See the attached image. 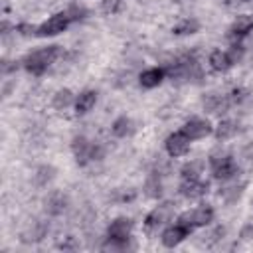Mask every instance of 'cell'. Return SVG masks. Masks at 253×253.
Returning a JSON list of instances; mask_svg holds the SVG:
<instances>
[{"mask_svg":"<svg viewBox=\"0 0 253 253\" xmlns=\"http://www.w3.org/2000/svg\"><path fill=\"white\" fill-rule=\"evenodd\" d=\"M14 30H16V32H20L22 36H36L38 26H30V24H18Z\"/></svg>","mask_w":253,"mask_h":253,"instance_id":"f1b7e54d","label":"cell"},{"mask_svg":"<svg viewBox=\"0 0 253 253\" xmlns=\"http://www.w3.org/2000/svg\"><path fill=\"white\" fill-rule=\"evenodd\" d=\"M57 247H59V249H77V243H75V239L69 235V237H65L63 241H59Z\"/></svg>","mask_w":253,"mask_h":253,"instance_id":"4dcf8cb0","label":"cell"},{"mask_svg":"<svg viewBox=\"0 0 253 253\" xmlns=\"http://www.w3.org/2000/svg\"><path fill=\"white\" fill-rule=\"evenodd\" d=\"M65 208H67V198L63 194L53 192L51 196H47V200H45V211L49 215H59V213L65 211Z\"/></svg>","mask_w":253,"mask_h":253,"instance_id":"ac0fdd59","label":"cell"},{"mask_svg":"<svg viewBox=\"0 0 253 253\" xmlns=\"http://www.w3.org/2000/svg\"><path fill=\"white\" fill-rule=\"evenodd\" d=\"M194 229H190V227H186V225H182V223H172V225H168L164 231H162V235H160V241H162V245L164 247H168V249H172V247H176V245H180L186 237H190V233H192Z\"/></svg>","mask_w":253,"mask_h":253,"instance_id":"52a82bcc","label":"cell"},{"mask_svg":"<svg viewBox=\"0 0 253 253\" xmlns=\"http://www.w3.org/2000/svg\"><path fill=\"white\" fill-rule=\"evenodd\" d=\"M239 237H241L243 241H251V239H253V223L243 225L241 231H239Z\"/></svg>","mask_w":253,"mask_h":253,"instance_id":"f546056e","label":"cell"},{"mask_svg":"<svg viewBox=\"0 0 253 253\" xmlns=\"http://www.w3.org/2000/svg\"><path fill=\"white\" fill-rule=\"evenodd\" d=\"M71 103H75V99H73V93H71L69 89H59V91L53 95V101H51L53 109H57V111L67 109Z\"/></svg>","mask_w":253,"mask_h":253,"instance_id":"44dd1931","label":"cell"},{"mask_svg":"<svg viewBox=\"0 0 253 253\" xmlns=\"http://www.w3.org/2000/svg\"><path fill=\"white\" fill-rule=\"evenodd\" d=\"M190 142H192V140H190L182 130H178V132L168 134V138H166V142H164V148H166V152H168L172 158H178V156L188 154Z\"/></svg>","mask_w":253,"mask_h":253,"instance_id":"9c48e42d","label":"cell"},{"mask_svg":"<svg viewBox=\"0 0 253 253\" xmlns=\"http://www.w3.org/2000/svg\"><path fill=\"white\" fill-rule=\"evenodd\" d=\"M67 14H69V18H71V22H79V20H83L89 12H87V8H83V6H77V4H73V6H69L67 10H65Z\"/></svg>","mask_w":253,"mask_h":253,"instance_id":"d4e9b609","label":"cell"},{"mask_svg":"<svg viewBox=\"0 0 253 253\" xmlns=\"http://www.w3.org/2000/svg\"><path fill=\"white\" fill-rule=\"evenodd\" d=\"M95 103H97V91L85 89V91H81V93L75 97L73 107H75V113H77V115H87V113L95 107Z\"/></svg>","mask_w":253,"mask_h":253,"instance_id":"9a60e30c","label":"cell"},{"mask_svg":"<svg viewBox=\"0 0 253 253\" xmlns=\"http://www.w3.org/2000/svg\"><path fill=\"white\" fill-rule=\"evenodd\" d=\"M202 174V164L200 162H188L182 166L180 170V178L182 180H192V178H200Z\"/></svg>","mask_w":253,"mask_h":253,"instance_id":"7402d4cb","label":"cell"},{"mask_svg":"<svg viewBox=\"0 0 253 253\" xmlns=\"http://www.w3.org/2000/svg\"><path fill=\"white\" fill-rule=\"evenodd\" d=\"M208 63H210V67H211L213 71H217V73H225V71H229V69L235 65L233 59L229 57V53L223 51V49H213V51L210 53Z\"/></svg>","mask_w":253,"mask_h":253,"instance_id":"5bb4252c","label":"cell"},{"mask_svg":"<svg viewBox=\"0 0 253 253\" xmlns=\"http://www.w3.org/2000/svg\"><path fill=\"white\" fill-rule=\"evenodd\" d=\"M188 215H190V221L194 227H206L213 221V208L206 204V206H200L192 211L188 210Z\"/></svg>","mask_w":253,"mask_h":253,"instance_id":"2e32d148","label":"cell"},{"mask_svg":"<svg viewBox=\"0 0 253 253\" xmlns=\"http://www.w3.org/2000/svg\"><path fill=\"white\" fill-rule=\"evenodd\" d=\"M172 215V204L170 202H164L160 206H156L146 217H144V229L146 233H154L160 225H164L168 221V217Z\"/></svg>","mask_w":253,"mask_h":253,"instance_id":"8992f818","label":"cell"},{"mask_svg":"<svg viewBox=\"0 0 253 253\" xmlns=\"http://www.w3.org/2000/svg\"><path fill=\"white\" fill-rule=\"evenodd\" d=\"M202 105H204L206 111H210V113H217V115H221V113H225L227 109H231V103H229L227 93H223V95L210 93V95H206V97L202 99Z\"/></svg>","mask_w":253,"mask_h":253,"instance_id":"7c38bea8","label":"cell"},{"mask_svg":"<svg viewBox=\"0 0 253 253\" xmlns=\"http://www.w3.org/2000/svg\"><path fill=\"white\" fill-rule=\"evenodd\" d=\"M164 77H166L164 67H148L138 75V83L144 89H154L164 81Z\"/></svg>","mask_w":253,"mask_h":253,"instance_id":"4fadbf2b","label":"cell"},{"mask_svg":"<svg viewBox=\"0 0 253 253\" xmlns=\"http://www.w3.org/2000/svg\"><path fill=\"white\" fill-rule=\"evenodd\" d=\"M208 188H210V184L204 182L202 178H192V180H182L178 192L186 200H198V198L208 194Z\"/></svg>","mask_w":253,"mask_h":253,"instance_id":"30bf717a","label":"cell"},{"mask_svg":"<svg viewBox=\"0 0 253 253\" xmlns=\"http://www.w3.org/2000/svg\"><path fill=\"white\" fill-rule=\"evenodd\" d=\"M36 178H38V184L43 186L45 182H49V180L53 178V168H51V166H42V168L38 170V176H36Z\"/></svg>","mask_w":253,"mask_h":253,"instance_id":"83f0119b","label":"cell"},{"mask_svg":"<svg viewBox=\"0 0 253 253\" xmlns=\"http://www.w3.org/2000/svg\"><path fill=\"white\" fill-rule=\"evenodd\" d=\"M101 10L107 16L119 14L123 10V0H101Z\"/></svg>","mask_w":253,"mask_h":253,"instance_id":"603a6c76","label":"cell"},{"mask_svg":"<svg viewBox=\"0 0 253 253\" xmlns=\"http://www.w3.org/2000/svg\"><path fill=\"white\" fill-rule=\"evenodd\" d=\"M111 132H113L117 138H126V136H130V134L134 132V121H132L130 117H126V115L117 117V119L113 121V125H111Z\"/></svg>","mask_w":253,"mask_h":253,"instance_id":"e0dca14e","label":"cell"},{"mask_svg":"<svg viewBox=\"0 0 253 253\" xmlns=\"http://www.w3.org/2000/svg\"><path fill=\"white\" fill-rule=\"evenodd\" d=\"M227 97H229V103H231V107H235V105H241V103L245 101V97H247V91H245L243 87H235V89H231V91L227 93Z\"/></svg>","mask_w":253,"mask_h":253,"instance_id":"cb8c5ba5","label":"cell"},{"mask_svg":"<svg viewBox=\"0 0 253 253\" xmlns=\"http://www.w3.org/2000/svg\"><path fill=\"white\" fill-rule=\"evenodd\" d=\"M251 32H253V16L241 14V16H237V18L231 22V26H229V30H227V38H229V42H241V40L247 38Z\"/></svg>","mask_w":253,"mask_h":253,"instance_id":"ba28073f","label":"cell"},{"mask_svg":"<svg viewBox=\"0 0 253 253\" xmlns=\"http://www.w3.org/2000/svg\"><path fill=\"white\" fill-rule=\"evenodd\" d=\"M91 150H93V142H89L83 134H79L71 140V152L79 166H85L91 162Z\"/></svg>","mask_w":253,"mask_h":253,"instance_id":"8fae6325","label":"cell"},{"mask_svg":"<svg viewBox=\"0 0 253 253\" xmlns=\"http://www.w3.org/2000/svg\"><path fill=\"white\" fill-rule=\"evenodd\" d=\"M61 55V47L59 45H45V47H40V49H34L30 51L24 59H22V65L28 73L32 75H43L47 71V67Z\"/></svg>","mask_w":253,"mask_h":253,"instance_id":"6da1fadb","label":"cell"},{"mask_svg":"<svg viewBox=\"0 0 253 253\" xmlns=\"http://www.w3.org/2000/svg\"><path fill=\"white\" fill-rule=\"evenodd\" d=\"M213 132H215V138H217V140H227V138L235 136V132H237V123L231 121V119H223V121H219V125L215 126Z\"/></svg>","mask_w":253,"mask_h":253,"instance_id":"ffe728a7","label":"cell"},{"mask_svg":"<svg viewBox=\"0 0 253 253\" xmlns=\"http://www.w3.org/2000/svg\"><path fill=\"white\" fill-rule=\"evenodd\" d=\"M229 57L233 59V63H239L243 59V53H245V47L239 43V42H231V47L227 49Z\"/></svg>","mask_w":253,"mask_h":253,"instance_id":"484cf974","label":"cell"},{"mask_svg":"<svg viewBox=\"0 0 253 253\" xmlns=\"http://www.w3.org/2000/svg\"><path fill=\"white\" fill-rule=\"evenodd\" d=\"M210 168H211V176L215 180H231L233 176H237L239 166L235 162V158L231 154H219V156H211L210 158Z\"/></svg>","mask_w":253,"mask_h":253,"instance_id":"3957f363","label":"cell"},{"mask_svg":"<svg viewBox=\"0 0 253 253\" xmlns=\"http://www.w3.org/2000/svg\"><path fill=\"white\" fill-rule=\"evenodd\" d=\"M239 2H253V0H239Z\"/></svg>","mask_w":253,"mask_h":253,"instance_id":"1f68e13d","label":"cell"},{"mask_svg":"<svg viewBox=\"0 0 253 253\" xmlns=\"http://www.w3.org/2000/svg\"><path fill=\"white\" fill-rule=\"evenodd\" d=\"M69 24H73V22H71V18H69V14H67V12H57V14L49 16L43 24H40V26H38L36 36H38V38H51V36H59L61 32H65V30L69 28Z\"/></svg>","mask_w":253,"mask_h":253,"instance_id":"277c9868","label":"cell"},{"mask_svg":"<svg viewBox=\"0 0 253 253\" xmlns=\"http://www.w3.org/2000/svg\"><path fill=\"white\" fill-rule=\"evenodd\" d=\"M200 32V22L196 18H186V20H180L174 28H172V34L174 36H192Z\"/></svg>","mask_w":253,"mask_h":253,"instance_id":"d6986e66","label":"cell"},{"mask_svg":"<svg viewBox=\"0 0 253 253\" xmlns=\"http://www.w3.org/2000/svg\"><path fill=\"white\" fill-rule=\"evenodd\" d=\"M190 140H200V138H206L213 132V126L208 119H202V117H192L190 121L184 123V126L180 128Z\"/></svg>","mask_w":253,"mask_h":253,"instance_id":"5b68a950","label":"cell"},{"mask_svg":"<svg viewBox=\"0 0 253 253\" xmlns=\"http://www.w3.org/2000/svg\"><path fill=\"white\" fill-rule=\"evenodd\" d=\"M160 194H162V184H160L156 178H150V180L146 182V196H150V198H160Z\"/></svg>","mask_w":253,"mask_h":253,"instance_id":"4316f807","label":"cell"},{"mask_svg":"<svg viewBox=\"0 0 253 253\" xmlns=\"http://www.w3.org/2000/svg\"><path fill=\"white\" fill-rule=\"evenodd\" d=\"M132 233V221L128 217H115L107 227V249H125Z\"/></svg>","mask_w":253,"mask_h":253,"instance_id":"7a4b0ae2","label":"cell"}]
</instances>
